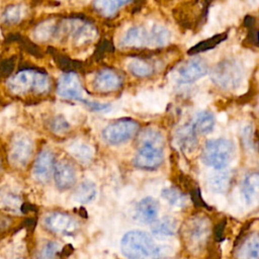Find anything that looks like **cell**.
Listing matches in <instances>:
<instances>
[{"label": "cell", "mask_w": 259, "mask_h": 259, "mask_svg": "<svg viewBox=\"0 0 259 259\" xmlns=\"http://www.w3.org/2000/svg\"><path fill=\"white\" fill-rule=\"evenodd\" d=\"M57 94L66 99L82 100V86L76 72L64 73L57 85Z\"/></svg>", "instance_id": "8fae6325"}, {"label": "cell", "mask_w": 259, "mask_h": 259, "mask_svg": "<svg viewBox=\"0 0 259 259\" xmlns=\"http://www.w3.org/2000/svg\"><path fill=\"white\" fill-rule=\"evenodd\" d=\"M170 40L169 30L160 24H155L150 31V46L164 47Z\"/></svg>", "instance_id": "1f68e13d"}, {"label": "cell", "mask_w": 259, "mask_h": 259, "mask_svg": "<svg viewBox=\"0 0 259 259\" xmlns=\"http://www.w3.org/2000/svg\"><path fill=\"white\" fill-rule=\"evenodd\" d=\"M139 130V123L132 118H121L109 123L102 131L103 140L109 145H119L132 139Z\"/></svg>", "instance_id": "52a82bcc"}, {"label": "cell", "mask_w": 259, "mask_h": 259, "mask_svg": "<svg viewBox=\"0 0 259 259\" xmlns=\"http://www.w3.org/2000/svg\"><path fill=\"white\" fill-rule=\"evenodd\" d=\"M156 245L153 238L142 231H131L124 234L120 242V250L127 259L153 258Z\"/></svg>", "instance_id": "7a4b0ae2"}, {"label": "cell", "mask_w": 259, "mask_h": 259, "mask_svg": "<svg viewBox=\"0 0 259 259\" xmlns=\"http://www.w3.org/2000/svg\"><path fill=\"white\" fill-rule=\"evenodd\" d=\"M208 5L204 1L182 2L173 9V18L181 28L195 31L205 22Z\"/></svg>", "instance_id": "6da1fadb"}, {"label": "cell", "mask_w": 259, "mask_h": 259, "mask_svg": "<svg viewBox=\"0 0 259 259\" xmlns=\"http://www.w3.org/2000/svg\"><path fill=\"white\" fill-rule=\"evenodd\" d=\"M224 229H225V221L221 222V224H219L214 230V234L217 239H220L224 233Z\"/></svg>", "instance_id": "ab89813d"}, {"label": "cell", "mask_w": 259, "mask_h": 259, "mask_svg": "<svg viewBox=\"0 0 259 259\" xmlns=\"http://www.w3.org/2000/svg\"><path fill=\"white\" fill-rule=\"evenodd\" d=\"M159 203L153 197H145L140 200L135 209V219L142 224H150L157 220Z\"/></svg>", "instance_id": "2e32d148"}, {"label": "cell", "mask_w": 259, "mask_h": 259, "mask_svg": "<svg viewBox=\"0 0 259 259\" xmlns=\"http://www.w3.org/2000/svg\"><path fill=\"white\" fill-rule=\"evenodd\" d=\"M128 1H117V0H102V1H94L93 8L104 17L113 16L118 9L127 4Z\"/></svg>", "instance_id": "4316f807"}, {"label": "cell", "mask_w": 259, "mask_h": 259, "mask_svg": "<svg viewBox=\"0 0 259 259\" xmlns=\"http://www.w3.org/2000/svg\"><path fill=\"white\" fill-rule=\"evenodd\" d=\"M69 152L79 161L82 162H88L91 160L93 156V150L90 147V145L82 142V141H76L72 143L68 147Z\"/></svg>", "instance_id": "4dcf8cb0"}, {"label": "cell", "mask_w": 259, "mask_h": 259, "mask_svg": "<svg viewBox=\"0 0 259 259\" xmlns=\"http://www.w3.org/2000/svg\"><path fill=\"white\" fill-rule=\"evenodd\" d=\"M196 134L197 133L194 131L191 122L179 127L175 135V141L179 149L183 152L193 151L197 144Z\"/></svg>", "instance_id": "d6986e66"}, {"label": "cell", "mask_w": 259, "mask_h": 259, "mask_svg": "<svg viewBox=\"0 0 259 259\" xmlns=\"http://www.w3.org/2000/svg\"><path fill=\"white\" fill-rule=\"evenodd\" d=\"M138 147L141 146H153L163 149L164 138L160 132L154 128H146L142 131L137 139Z\"/></svg>", "instance_id": "7402d4cb"}, {"label": "cell", "mask_w": 259, "mask_h": 259, "mask_svg": "<svg viewBox=\"0 0 259 259\" xmlns=\"http://www.w3.org/2000/svg\"><path fill=\"white\" fill-rule=\"evenodd\" d=\"M56 185L60 189H69L76 182V172L73 165L65 160L59 161L54 166Z\"/></svg>", "instance_id": "9a60e30c"}, {"label": "cell", "mask_w": 259, "mask_h": 259, "mask_svg": "<svg viewBox=\"0 0 259 259\" xmlns=\"http://www.w3.org/2000/svg\"><path fill=\"white\" fill-rule=\"evenodd\" d=\"M208 71L206 62L197 57H193L187 60L178 70V81L180 83H192L202 76H204Z\"/></svg>", "instance_id": "7c38bea8"}, {"label": "cell", "mask_w": 259, "mask_h": 259, "mask_svg": "<svg viewBox=\"0 0 259 259\" xmlns=\"http://www.w3.org/2000/svg\"><path fill=\"white\" fill-rule=\"evenodd\" d=\"M241 259H258L259 255V241L258 236L253 234L249 236L240 248Z\"/></svg>", "instance_id": "f1b7e54d"}, {"label": "cell", "mask_w": 259, "mask_h": 259, "mask_svg": "<svg viewBox=\"0 0 259 259\" xmlns=\"http://www.w3.org/2000/svg\"><path fill=\"white\" fill-rule=\"evenodd\" d=\"M121 85L120 76L111 69L100 70L93 79V88L100 93H109L118 89Z\"/></svg>", "instance_id": "4fadbf2b"}, {"label": "cell", "mask_w": 259, "mask_h": 259, "mask_svg": "<svg viewBox=\"0 0 259 259\" xmlns=\"http://www.w3.org/2000/svg\"><path fill=\"white\" fill-rule=\"evenodd\" d=\"M233 176L230 172H219L208 180V187L215 193H224L231 187Z\"/></svg>", "instance_id": "603a6c76"}, {"label": "cell", "mask_w": 259, "mask_h": 259, "mask_svg": "<svg viewBox=\"0 0 259 259\" xmlns=\"http://www.w3.org/2000/svg\"><path fill=\"white\" fill-rule=\"evenodd\" d=\"M163 162V149L153 146L138 147L134 158L136 167L143 170L157 169Z\"/></svg>", "instance_id": "9c48e42d"}, {"label": "cell", "mask_w": 259, "mask_h": 259, "mask_svg": "<svg viewBox=\"0 0 259 259\" xmlns=\"http://www.w3.org/2000/svg\"><path fill=\"white\" fill-rule=\"evenodd\" d=\"M258 190H259V175L257 172H253L245 177L242 185V192L248 204H253L257 200Z\"/></svg>", "instance_id": "ffe728a7"}, {"label": "cell", "mask_w": 259, "mask_h": 259, "mask_svg": "<svg viewBox=\"0 0 259 259\" xmlns=\"http://www.w3.org/2000/svg\"><path fill=\"white\" fill-rule=\"evenodd\" d=\"M190 196H191V199H192L193 203H194L196 206H206V204L204 203L203 199L201 198L200 190H199L198 187H193V188L190 190Z\"/></svg>", "instance_id": "74e56055"}, {"label": "cell", "mask_w": 259, "mask_h": 259, "mask_svg": "<svg viewBox=\"0 0 259 259\" xmlns=\"http://www.w3.org/2000/svg\"><path fill=\"white\" fill-rule=\"evenodd\" d=\"M113 49H114V48H113V45H112V42H111L110 40H108V39H102V40L98 44V46H97V48H96V50H95L94 57H95L96 60H99V59L103 58L104 54L113 52Z\"/></svg>", "instance_id": "e575fe53"}, {"label": "cell", "mask_w": 259, "mask_h": 259, "mask_svg": "<svg viewBox=\"0 0 259 259\" xmlns=\"http://www.w3.org/2000/svg\"><path fill=\"white\" fill-rule=\"evenodd\" d=\"M121 45L125 48L140 49L150 46V32L144 26H134L124 34Z\"/></svg>", "instance_id": "ac0fdd59"}, {"label": "cell", "mask_w": 259, "mask_h": 259, "mask_svg": "<svg viewBox=\"0 0 259 259\" xmlns=\"http://www.w3.org/2000/svg\"><path fill=\"white\" fill-rule=\"evenodd\" d=\"M46 228L57 234H72L78 229V222L65 212H51L44 218Z\"/></svg>", "instance_id": "30bf717a"}, {"label": "cell", "mask_w": 259, "mask_h": 259, "mask_svg": "<svg viewBox=\"0 0 259 259\" xmlns=\"http://www.w3.org/2000/svg\"><path fill=\"white\" fill-rule=\"evenodd\" d=\"M97 194L96 186L91 181L82 182L74 193V199L79 203L91 202Z\"/></svg>", "instance_id": "83f0119b"}, {"label": "cell", "mask_w": 259, "mask_h": 259, "mask_svg": "<svg viewBox=\"0 0 259 259\" xmlns=\"http://www.w3.org/2000/svg\"><path fill=\"white\" fill-rule=\"evenodd\" d=\"M227 37H228V32H227V31L222 32V33H219V34H215V35H212L211 37L205 38V39L199 41L198 44H196L195 46L191 47V48L187 51V54H188V55H197V54H199V53L206 52V51H208V50H212V49L215 48L219 44H221L222 41H224Z\"/></svg>", "instance_id": "484cf974"}, {"label": "cell", "mask_w": 259, "mask_h": 259, "mask_svg": "<svg viewBox=\"0 0 259 259\" xmlns=\"http://www.w3.org/2000/svg\"><path fill=\"white\" fill-rule=\"evenodd\" d=\"M69 24V35L71 36L72 41L78 45L87 44L95 36L96 29L88 22H84L82 20H73Z\"/></svg>", "instance_id": "e0dca14e"}, {"label": "cell", "mask_w": 259, "mask_h": 259, "mask_svg": "<svg viewBox=\"0 0 259 259\" xmlns=\"http://www.w3.org/2000/svg\"><path fill=\"white\" fill-rule=\"evenodd\" d=\"M69 126H70L69 123L63 116H56L51 123V128L56 134H63L67 132Z\"/></svg>", "instance_id": "d590c367"}, {"label": "cell", "mask_w": 259, "mask_h": 259, "mask_svg": "<svg viewBox=\"0 0 259 259\" xmlns=\"http://www.w3.org/2000/svg\"><path fill=\"white\" fill-rule=\"evenodd\" d=\"M54 171V155L53 153L45 149L42 150L33 165L32 175L39 182H47Z\"/></svg>", "instance_id": "5bb4252c"}, {"label": "cell", "mask_w": 259, "mask_h": 259, "mask_svg": "<svg viewBox=\"0 0 259 259\" xmlns=\"http://www.w3.org/2000/svg\"><path fill=\"white\" fill-rule=\"evenodd\" d=\"M33 151V143L31 139L25 135H16L11 144L9 161L17 167L24 166L30 159Z\"/></svg>", "instance_id": "ba28073f"}, {"label": "cell", "mask_w": 259, "mask_h": 259, "mask_svg": "<svg viewBox=\"0 0 259 259\" xmlns=\"http://www.w3.org/2000/svg\"><path fill=\"white\" fill-rule=\"evenodd\" d=\"M0 169H1V163H0Z\"/></svg>", "instance_id": "60d3db41"}, {"label": "cell", "mask_w": 259, "mask_h": 259, "mask_svg": "<svg viewBox=\"0 0 259 259\" xmlns=\"http://www.w3.org/2000/svg\"><path fill=\"white\" fill-rule=\"evenodd\" d=\"M151 229L157 236H173L177 231V221L173 217H163L153 222Z\"/></svg>", "instance_id": "44dd1931"}, {"label": "cell", "mask_w": 259, "mask_h": 259, "mask_svg": "<svg viewBox=\"0 0 259 259\" xmlns=\"http://www.w3.org/2000/svg\"><path fill=\"white\" fill-rule=\"evenodd\" d=\"M25 6L22 4L9 6L3 13V19L8 23H17L25 15Z\"/></svg>", "instance_id": "d6a6232c"}, {"label": "cell", "mask_w": 259, "mask_h": 259, "mask_svg": "<svg viewBox=\"0 0 259 259\" xmlns=\"http://www.w3.org/2000/svg\"><path fill=\"white\" fill-rule=\"evenodd\" d=\"M243 70L234 60H224L211 70L210 77L213 83L226 90L237 89L243 81Z\"/></svg>", "instance_id": "5b68a950"}, {"label": "cell", "mask_w": 259, "mask_h": 259, "mask_svg": "<svg viewBox=\"0 0 259 259\" xmlns=\"http://www.w3.org/2000/svg\"><path fill=\"white\" fill-rule=\"evenodd\" d=\"M60 246L55 241H49L44 244L35 254V259H57Z\"/></svg>", "instance_id": "836d02e7"}, {"label": "cell", "mask_w": 259, "mask_h": 259, "mask_svg": "<svg viewBox=\"0 0 259 259\" xmlns=\"http://www.w3.org/2000/svg\"><path fill=\"white\" fill-rule=\"evenodd\" d=\"M210 235V223L203 215L190 218L184 225L183 236L189 248L196 250L202 247Z\"/></svg>", "instance_id": "8992f818"}, {"label": "cell", "mask_w": 259, "mask_h": 259, "mask_svg": "<svg viewBox=\"0 0 259 259\" xmlns=\"http://www.w3.org/2000/svg\"><path fill=\"white\" fill-rule=\"evenodd\" d=\"M161 196L172 206L182 208L187 205V195L177 187H167L161 191Z\"/></svg>", "instance_id": "d4e9b609"}, {"label": "cell", "mask_w": 259, "mask_h": 259, "mask_svg": "<svg viewBox=\"0 0 259 259\" xmlns=\"http://www.w3.org/2000/svg\"><path fill=\"white\" fill-rule=\"evenodd\" d=\"M235 147L229 139H212L205 143L201 159L203 163L213 169L222 170L226 168L234 158Z\"/></svg>", "instance_id": "3957f363"}, {"label": "cell", "mask_w": 259, "mask_h": 259, "mask_svg": "<svg viewBox=\"0 0 259 259\" xmlns=\"http://www.w3.org/2000/svg\"><path fill=\"white\" fill-rule=\"evenodd\" d=\"M83 103H85L88 107H90L93 110H106L108 108H110L109 104H104V103H98V102H93V101H89V100H85L82 99L81 100Z\"/></svg>", "instance_id": "f35d334b"}, {"label": "cell", "mask_w": 259, "mask_h": 259, "mask_svg": "<svg viewBox=\"0 0 259 259\" xmlns=\"http://www.w3.org/2000/svg\"><path fill=\"white\" fill-rule=\"evenodd\" d=\"M128 71L136 77H148L154 73V66L146 60L138 58L131 61L127 65Z\"/></svg>", "instance_id": "f546056e"}, {"label": "cell", "mask_w": 259, "mask_h": 259, "mask_svg": "<svg viewBox=\"0 0 259 259\" xmlns=\"http://www.w3.org/2000/svg\"><path fill=\"white\" fill-rule=\"evenodd\" d=\"M7 85L14 94H24L29 90H33L36 93H44L50 88V80L42 73L26 70L10 78Z\"/></svg>", "instance_id": "277c9868"}, {"label": "cell", "mask_w": 259, "mask_h": 259, "mask_svg": "<svg viewBox=\"0 0 259 259\" xmlns=\"http://www.w3.org/2000/svg\"><path fill=\"white\" fill-rule=\"evenodd\" d=\"M191 124L196 133L207 134L213 128L214 116L210 111H200L194 116Z\"/></svg>", "instance_id": "cb8c5ba5"}, {"label": "cell", "mask_w": 259, "mask_h": 259, "mask_svg": "<svg viewBox=\"0 0 259 259\" xmlns=\"http://www.w3.org/2000/svg\"><path fill=\"white\" fill-rule=\"evenodd\" d=\"M51 29H52V26L50 24H48V22H44L36 27L35 35L38 39H41V40L46 39L50 36Z\"/></svg>", "instance_id": "8d00e7d4"}]
</instances>
